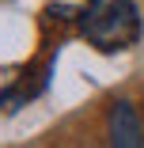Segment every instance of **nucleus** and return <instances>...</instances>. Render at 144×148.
I'll use <instances>...</instances> for the list:
<instances>
[{
	"instance_id": "f257e3e1",
	"label": "nucleus",
	"mask_w": 144,
	"mask_h": 148,
	"mask_svg": "<svg viewBox=\"0 0 144 148\" xmlns=\"http://www.w3.org/2000/svg\"><path fill=\"white\" fill-rule=\"evenodd\" d=\"M76 19H80V34L87 38V46L102 53L129 49L140 38V12L133 0H87Z\"/></svg>"
},
{
	"instance_id": "f03ea898",
	"label": "nucleus",
	"mask_w": 144,
	"mask_h": 148,
	"mask_svg": "<svg viewBox=\"0 0 144 148\" xmlns=\"http://www.w3.org/2000/svg\"><path fill=\"white\" fill-rule=\"evenodd\" d=\"M106 140L118 148H140L144 144V118L133 99H114L106 110Z\"/></svg>"
}]
</instances>
